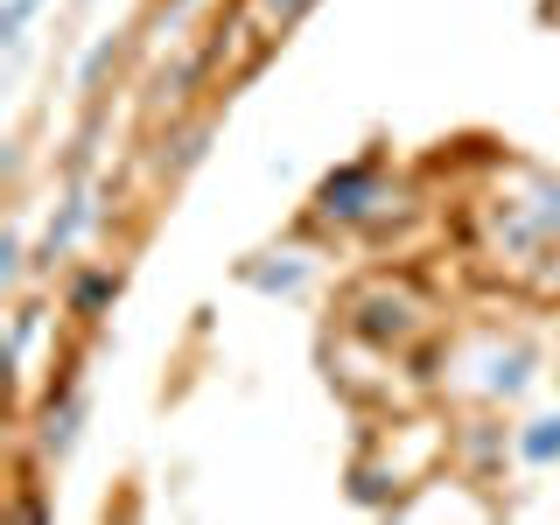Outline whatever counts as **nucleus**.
Returning a JSON list of instances; mask_svg holds the SVG:
<instances>
[{"mask_svg":"<svg viewBox=\"0 0 560 525\" xmlns=\"http://www.w3.org/2000/svg\"><path fill=\"white\" fill-rule=\"evenodd\" d=\"M245 288H259V294H302L308 288V259H294V253H259V259H245L238 267Z\"/></svg>","mask_w":560,"mask_h":525,"instance_id":"obj_5","label":"nucleus"},{"mask_svg":"<svg viewBox=\"0 0 560 525\" xmlns=\"http://www.w3.org/2000/svg\"><path fill=\"white\" fill-rule=\"evenodd\" d=\"M119 288H127V273H119V267H78V273H70V288H63V308L78 315V323H98V315H113Z\"/></svg>","mask_w":560,"mask_h":525,"instance_id":"obj_4","label":"nucleus"},{"mask_svg":"<svg viewBox=\"0 0 560 525\" xmlns=\"http://www.w3.org/2000/svg\"><path fill=\"white\" fill-rule=\"evenodd\" d=\"M92 224H98L92 189H84V183H70V189H63V203H57V218H49V232H43V245H35V267L49 273L57 259H70V253H78V238L92 232Z\"/></svg>","mask_w":560,"mask_h":525,"instance_id":"obj_3","label":"nucleus"},{"mask_svg":"<svg viewBox=\"0 0 560 525\" xmlns=\"http://www.w3.org/2000/svg\"><path fill=\"white\" fill-rule=\"evenodd\" d=\"M35 14H43V0H8V8H0V43H8V49H22Z\"/></svg>","mask_w":560,"mask_h":525,"instance_id":"obj_10","label":"nucleus"},{"mask_svg":"<svg viewBox=\"0 0 560 525\" xmlns=\"http://www.w3.org/2000/svg\"><path fill=\"white\" fill-rule=\"evenodd\" d=\"M35 267V259H28V245H22V224H8V238H0V288H22V273Z\"/></svg>","mask_w":560,"mask_h":525,"instance_id":"obj_9","label":"nucleus"},{"mask_svg":"<svg viewBox=\"0 0 560 525\" xmlns=\"http://www.w3.org/2000/svg\"><path fill=\"white\" fill-rule=\"evenodd\" d=\"M385 162L378 154H358V162L329 168L315 183V224H378L385 218Z\"/></svg>","mask_w":560,"mask_h":525,"instance_id":"obj_1","label":"nucleus"},{"mask_svg":"<svg viewBox=\"0 0 560 525\" xmlns=\"http://www.w3.org/2000/svg\"><path fill=\"white\" fill-rule=\"evenodd\" d=\"M119 63H127V35L113 28V35H98V43L84 49V63H78V92H84V98H98V92H105V78H113Z\"/></svg>","mask_w":560,"mask_h":525,"instance_id":"obj_7","label":"nucleus"},{"mask_svg":"<svg viewBox=\"0 0 560 525\" xmlns=\"http://www.w3.org/2000/svg\"><path fill=\"white\" fill-rule=\"evenodd\" d=\"M518 434V463L525 469H560V413H539V420H525Z\"/></svg>","mask_w":560,"mask_h":525,"instance_id":"obj_6","label":"nucleus"},{"mask_svg":"<svg viewBox=\"0 0 560 525\" xmlns=\"http://www.w3.org/2000/svg\"><path fill=\"white\" fill-rule=\"evenodd\" d=\"M203 148H210V119H197V127H183V133H168L162 154H154V168L175 183V175H189V168L203 162Z\"/></svg>","mask_w":560,"mask_h":525,"instance_id":"obj_8","label":"nucleus"},{"mask_svg":"<svg viewBox=\"0 0 560 525\" xmlns=\"http://www.w3.org/2000/svg\"><path fill=\"white\" fill-rule=\"evenodd\" d=\"M84 420H92V399H84V385H78V372H63L57 385H49L43 413H35V455H43V463H63V455L78 448Z\"/></svg>","mask_w":560,"mask_h":525,"instance_id":"obj_2","label":"nucleus"}]
</instances>
